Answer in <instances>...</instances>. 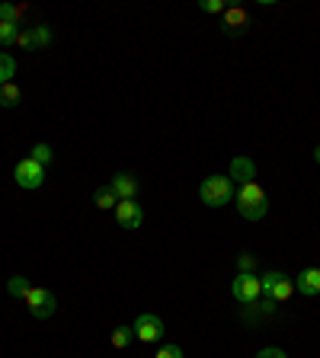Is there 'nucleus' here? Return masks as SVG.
<instances>
[{
    "label": "nucleus",
    "instance_id": "9",
    "mask_svg": "<svg viewBox=\"0 0 320 358\" xmlns=\"http://www.w3.org/2000/svg\"><path fill=\"white\" fill-rule=\"evenodd\" d=\"M246 26H250V16H246V10L244 7H228L221 13V29H224V36H244L246 32Z\"/></svg>",
    "mask_w": 320,
    "mask_h": 358
},
{
    "label": "nucleus",
    "instance_id": "20",
    "mask_svg": "<svg viewBox=\"0 0 320 358\" xmlns=\"http://www.w3.org/2000/svg\"><path fill=\"white\" fill-rule=\"evenodd\" d=\"M32 38H36V48H48L52 45V29L48 26H32Z\"/></svg>",
    "mask_w": 320,
    "mask_h": 358
},
{
    "label": "nucleus",
    "instance_id": "22",
    "mask_svg": "<svg viewBox=\"0 0 320 358\" xmlns=\"http://www.w3.org/2000/svg\"><path fill=\"white\" fill-rule=\"evenodd\" d=\"M228 7H231V3H224V0H202L199 3L202 13H224Z\"/></svg>",
    "mask_w": 320,
    "mask_h": 358
},
{
    "label": "nucleus",
    "instance_id": "1",
    "mask_svg": "<svg viewBox=\"0 0 320 358\" xmlns=\"http://www.w3.org/2000/svg\"><path fill=\"white\" fill-rule=\"evenodd\" d=\"M234 201H237L240 217H246V221H260L269 211V195L263 192V186L256 179L253 182H244V186L237 189V195H234Z\"/></svg>",
    "mask_w": 320,
    "mask_h": 358
},
{
    "label": "nucleus",
    "instance_id": "26",
    "mask_svg": "<svg viewBox=\"0 0 320 358\" xmlns=\"http://www.w3.org/2000/svg\"><path fill=\"white\" fill-rule=\"evenodd\" d=\"M256 358H288L282 349H276V345H269V349H260L256 352Z\"/></svg>",
    "mask_w": 320,
    "mask_h": 358
},
{
    "label": "nucleus",
    "instance_id": "7",
    "mask_svg": "<svg viewBox=\"0 0 320 358\" xmlns=\"http://www.w3.org/2000/svg\"><path fill=\"white\" fill-rule=\"evenodd\" d=\"M160 336H164V320H160L157 313H138V320H134V339H141V343H160Z\"/></svg>",
    "mask_w": 320,
    "mask_h": 358
},
{
    "label": "nucleus",
    "instance_id": "16",
    "mask_svg": "<svg viewBox=\"0 0 320 358\" xmlns=\"http://www.w3.org/2000/svg\"><path fill=\"white\" fill-rule=\"evenodd\" d=\"M26 291H29V278H26V275H10L7 278V294L13 301L26 298Z\"/></svg>",
    "mask_w": 320,
    "mask_h": 358
},
{
    "label": "nucleus",
    "instance_id": "10",
    "mask_svg": "<svg viewBox=\"0 0 320 358\" xmlns=\"http://www.w3.org/2000/svg\"><path fill=\"white\" fill-rule=\"evenodd\" d=\"M295 291H301L305 298H317L320 294V268L317 266L301 268L298 275H295Z\"/></svg>",
    "mask_w": 320,
    "mask_h": 358
},
{
    "label": "nucleus",
    "instance_id": "5",
    "mask_svg": "<svg viewBox=\"0 0 320 358\" xmlns=\"http://www.w3.org/2000/svg\"><path fill=\"white\" fill-rule=\"evenodd\" d=\"M22 301L29 304V313L36 320H48V317L58 310V298H55V291H48V288H32L29 285V291H26Z\"/></svg>",
    "mask_w": 320,
    "mask_h": 358
},
{
    "label": "nucleus",
    "instance_id": "24",
    "mask_svg": "<svg viewBox=\"0 0 320 358\" xmlns=\"http://www.w3.org/2000/svg\"><path fill=\"white\" fill-rule=\"evenodd\" d=\"M237 272H256V256L253 253H240L237 256Z\"/></svg>",
    "mask_w": 320,
    "mask_h": 358
},
{
    "label": "nucleus",
    "instance_id": "25",
    "mask_svg": "<svg viewBox=\"0 0 320 358\" xmlns=\"http://www.w3.org/2000/svg\"><path fill=\"white\" fill-rule=\"evenodd\" d=\"M154 358H186V355H183V349H179V345H160Z\"/></svg>",
    "mask_w": 320,
    "mask_h": 358
},
{
    "label": "nucleus",
    "instance_id": "27",
    "mask_svg": "<svg viewBox=\"0 0 320 358\" xmlns=\"http://www.w3.org/2000/svg\"><path fill=\"white\" fill-rule=\"evenodd\" d=\"M314 160H317V164H320V144H317V148H314Z\"/></svg>",
    "mask_w": 320,
    "mask_h": 358
},
{
    "label": "nucleus",
    "instance_id": "21",
    "mask_svg": "<svg viewBox=\"0 0 320 358\" xmlns=\"http://www.w3.org/2000/svg\"><path fill=\"white\" fill-rule=\"evenodd\" d=\"M52 157H55V150L48 148V144H36V148H32V160H36V164H52Z\"/></svg>",
    "mask_w": 320,
    "mask_h": 358
},
{
    "label": "nucleus",
    "instance_id": "8",
    "mask_svg": "<svg viewBox=\"0 0 320 358\" xmlns=\"http://www.w3.org/2000/svg\"><path fill=\"white\" fill-rule=\"evenodd\" d=\"M116 221H119L122 231H138V227H141V221H144L141 205H138L134 199L119 201V205H116Z\"/></svg>",
    "mask_w": 320,
    "mask_h": 358
},
{
    "label": "nucleus",
    "instance_id": "19",
    "mask_svg": "<svg viewBox=\"0 0 320 358\" xmlns=\"http://www.w3.org/2000/svg\"><path fill=\"white\" fill-rule=\"evenodd\" d=\"M22 13H26V7L0 3V22H16V26H22Z\"/></svg>",
    "mask_w": 320,
    "mask_h": 358
},
{
    "label": "nucleus",
    "instance_id": "23",
    "mask_svg": "<svg viewBox=\"0 0 320 358\" xmlns=\"http://www.w3.org/2000/svg\"><path fill=\"white\" fill-rule=\"evenodd\" d=\"M16 45H20V48H26V52H32V48H36V38H32V26H22V32H20V38H16Z\"/></svg>",
    "mask_w": 320,
    "mask_h": 358
},
{
    "label": "nucleus",
    "instance_id": "14",
    "mask_svg": "<svg viewBox=\"0 0 320 358\" xmlns=\"http://www.w3.org/2000/svg\"><path fill=\"white\" fill-rule=\"evenodd\" d=\"M93 205H97L99 211H116V205H119V199H116V192H112L109 186H99L97 192H93Z\"/></svg>",
    "mask_w": 320,
    "mask_h": 358
},
{
    "label": "nucleus",
    "instance_id": "12",
    "mask_svg": "<svg viewBox=\"0 0 320 358\" xmlns=\"http://www.w3.org/2000/svg\"><path fill=\"white\" fill-rule=\"evenodd\" d=\"M231 179H234V186H244V182H253L256 179V164H253V157H234L231 160Z\"/></svg>",
    "mask_w": 320,
    "mask_h": 358
},
{
    "label": "nucleus",
    "instance_id": "13",
    "mask_svg": "<svg viewBox=\"0 0 320 358\" xmlns=\"http://www.w3.org/2000/svg\"><path fill=\"white\" fill-rule=\"evenodd\" d=\"M20 99H22V90L16 87V80H10V83L0 87V106H4V109H16Z\"/></svg>",
    "mask_w": 320,
    "mask_h": 358
},
{
    "label": "nucleus",
    "instance_id": "15",
    "mask_svg": "<svg viewBox=\"0 0 320 358\" xmlns=\"http://www.w3.org/2000/svg\"><path fill=\"white\" fill-rule=\"evenodd\" d=\"M112 349H128V345L134 343V327H116L109 336Z\"/></svg>",
    "mask_w": 320,
    "mask_h": 358
},
{
    "label": "nucleus",
    "instance_id": "18",
    "mask_svg": "<svg viewBox=\"0 0 320 358\" xmlns=\"http://www.w3.org/2000/svg\"><path fill=\"white\" fill-rule=\"evenodd\" d=\"M13 74H16V61H13V55L0 52V87L13 80Z\"/></svg>",
    "mask_w": 320,
    "mask_h": 358
},
{
    "label": "nucleus",
    "instance_id": "6",
    "mask_svg": "<svg viewBox=\"0 0 320 358\" xmlns=\"http://www.w3.org/2000/svg\"><path fill=\"white\" fill-rule=\"evenodd\" d=\"M13 179L20 189H42L45 186V166L36 164L32 157H26V160H20V164L13 166Z\"/></svg>",
    "mask_w": 320,
    "mask_h": 358
},
{
    "label": "nucleus",
    "instance_id": "4",
    "mask_svg": "<svg viewBox=\"0 0 320 358\" xmlns=\"http://www.w3.org/2000/svg\"><path fill=\"white\" fill-rule=\"evenodd\" d=\"M260 278H263V298L276 301V304H285L295 294V278L282 275V272H266Z\"/></svg>",
    "mask_w": 320,
    "mask_h": 358
},
{
    "label": "nucleus",
    "instance_id": "11",
    "mask_svg": "<svg viewBox=\"0 0 320 358\" xmlns=\"http://www.w3.org/2000/svg\"><path fill=\"white\" fill-rule=\"evenodd\" d=\"M109 189L116 192V199H119V201H125V199H134V195H138L141 182H138L132 173H116V176L109 179Z\"/></svg>",
    "mask_w": 320,
    "mask_h": 358
},
{
    "label": "nucleus",
    "instance_id": "3",
    "mask_svg": "<svg viewBox=\"0 0 320 358\" xmlns=\"http://www.w3.org/2000/svg\"><path fill=\"white\" fill-rule=\"evenodd\" d=\"M231 294H234V301L244 307L256 304V301L263 298V278L256 275V272H237V278H234V285H231Z\"/></svg>",
    "mask_w": 320,
    "mask_h": 358
},
{
    "label": "nucleus",
    "instance_id": "2",
    "mask_svg": "<svg viewBox=\"0 0 320 358\" xmlns=\"http://www.w3.org/2000/svg\"><path fill=\"white\" fill-rule=\"evenodd\" d=\"M234 195H237V186H234L231 176H209V179H202V186H199V199H202V205H209V208L231 205Z\"/></svg>",
    "mask_w": 320,
    "mask_h": 358
},
{
    "label": "nucleus",
    "instance_id": "17",
    "mask_svg": "<svg viewBox=\"0 0 320 358\" xmlns=\"http://www.w3.org/2000/svg\"><path fill=\"white\" fill-rule=\"evenodd\" d=\"M20 32H22V26H16V22H0V48H10V45H16Z\"/></svg>",
    "mask_w": 320,
    "mask_h": 358
}]
</instances>
